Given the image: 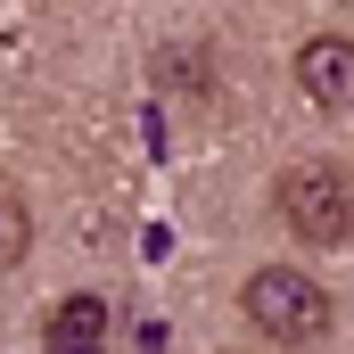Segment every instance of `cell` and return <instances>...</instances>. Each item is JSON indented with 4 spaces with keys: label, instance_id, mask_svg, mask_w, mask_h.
Here are the masks:
<instances>
[{
    "label": "cell",
    "instance_id": "cell-5",
    "mask_svg": "<svg viewBox=\"0 0 354 354\" xmlns=\"http://www.w3.org/2000/svg\"><path fill=\"white\" fill-rule=\"evenodd\" d=\"M25 248H33V214H25V198L0 181V272L25 264Z\"/></svg>",
    "mask_w": 354,
    "mask_h": 354
},
{
    "label": "cell",
    "instance_id": "cell-3",
    "mask_svg": "<svg viewBox=\"0 0 354 354\" xmlns=\"http://www.w3.org/2000/svg\"><path fill=\"white\" fill-rule=\"evenodd\" d=\"M297 91L313 99V107H354V41L346 33H313L305 50H297Z\"/></svg>",
    "mask_w": 354,
    "mask_h": 354
},
{
    "label": "cell",
    "instance_id": "cell-2",
    "mask_svg": "<svg viewBox=\"0 0 354 354\" xmlns=\"http://www.w3.org/2000/svg\"><path fill=\"white\" fill-rule=\"evenodd\" d=\"M272 206L305 248H346L354 239V174H338V165H288Z\"/></svg>",
    "mask_w": 354,
    "mask_h": 354
},
{
    "label": "cell",
    "instance_id": "cell-1",
    "mask_svg": "<svg viewBox=\"0 0 354 354\" xmlns=\"http://www.w3.org/2000/svg\"><path fill=\"white\" fill-rule=\"evenodd\" d=\"M239 305H248V322L264 330L272 346H313V338L330 330V297H322V280H313V272H297V264L248 272Z\"/></svg>",
    "mask_w": 354,
    "mask_h": 354
},
{
    "label": "cell",
    "instance_id": "cell-4",
    "mask_svg": "<svg viewBox=\"0 0 354 354\" xmlns=\"http://www.w3.org/2000/svg\"><path fill=\"white\" fill-rule=\"evenodd\" d=\"M41 354H107V305L99 297H66V305H50V322H41Z\"/></svg>",
    "mask_w": 354,
    "mask_h": 354
}]
</instances>
